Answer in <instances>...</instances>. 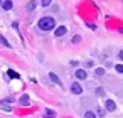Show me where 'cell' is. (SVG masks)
I'll return each instance as SVG.
<instances>
[{
    "label": "cell",
    "instance_id": "1",
    "mask_svg": "<svg viewBox=\"0 0 123 118\" xmlns=\"http://www.w3.org/2000/svg\"><path fill=\"white\" fill-rule=\"evenodd\" d=\"M54 27H56V20L52 17H42L39 20V29H42V31H51Z\"/></svg>",
    "mask_w": 123,
    "mask_h": 118
},
{
    "label": "cell",
    "instance_id": "2",
    "mask_svg": "<svg viewBox=\"0 0 123 118\" xmlns=\"http://www.w3.org/2000/svg\"><path fill=\"white\" fill-rule=\"evenodd\" d=\"M71 91H73L74 94H81V93H83V86H81L79 83H73V84H71Z\"/></svg>",
    "mask_w": 123,
    "mask_h": 118
},
{
    "label": "cell",
    "instance_id": "3",
    "mask_svg": "<svg viewBox=\"0 0 123 118\" xmlns=\"http://www.w3.org/2000/svg\"><path fill=\"white\" fill-rule=\"evenodd\" d=\"M105 106H106L108 111H115V108H116V105H115L113 99H106V101H105Z\"/></svg>",
    "mask_w": 123,
    "mask_h": 118
},
{
    "label": "cell",
    "instance_id": "4",
    "mask_svg": "<svg viewBox=\"0 0 123 118\" xmlns=\"http://www.w3.org/2000/svg\"><path fill=\"white\" fill-rule=\"evenodd\" d=\"M76 78H78V79H86L88 74H86L84 69H78V71H76Z\"/></svg>",
    "mask_w": 123,
    "mask_h": 118
},
{
    "label": "cell",
    "instance_id": "5",
    "mask_svg": "<svg viewBox=\"0 0 123 118\" xmlns=\"http://www.w3.org/2000/svg\"><path fill=\"white\" fill-rule=\"evenodd\" d=\"M66 32H68V31H66V27H64V25H61V27H57V29H56V36H57V37H62Z\"/></svg>",
    "mask_w": 123,
    "mask_h": 118
},
{
    "label": "cell",
    "instance_id": "6",
    "mask_svg": "<svg viewBox=\"0 0 123 118\" xmlns=\"http://www.w3.org/2000/svg\"><path fill=\"white\" fill-rule=\"evenodd\" d=\"M49 78H51V81H52V83H56V84H59V86H61V79L57 78V74H56V73H49Z\"/></svg>",
    "mask_w": 123,
    "mask_h": 118
},
{
    "label": "cell",
    "instance_id": "7",
    "mask_svg": "<svg viewBox=\"0 0 123 118\" xmlns=\"http://www.w3.org/2000/svg\"><path fill=\"white\" fill-rule=\"evenodd\" d=\"M12 7H14V4L10 2V0H7V2H2V9H4V10H10Z\"/></svg>",
    "mask_w": 123,
    "mask_h": 118
},
{
    "label": "cell",
    "instance_id": "8",
    "mask_svg": "<svg viewBox=\"0 0 123 118\" xmlns=\"http://www.w3.org/2000/svg\"><path fill=\"white\" fill-rule=\"evenodd\" d=\"M7 74H9V78H12V79H17V78H20V74H19V73H15L14 69H9V71H7Z\"/></svg>",
    "mask_w": 123,
    "mask_h": 118
},
{
    "label": "cell",
    "instance_id": "9",
    "mask_svg": "<svg viewBox=\"0 0 123 118\" xmlns=\"http://www.w3.org/2000/svg\"><path fill=\"white\" fill-rule=\"evenodd\" d=\"M29 103H31L29 96H27V94H24V96L20 98V105H22V106H29Z\"/></svg>",
    "mask_w": 123,
    "mask_h": 118
},
{
    "label": "cell",
    "instance_id": "10",
    "mask_svg": "<svg viewBox=\"0 0 123 118\" xmlns=\"http://www.w3.org/2000/svg\"><path fill=\"white\" fill-rule=\"evenodd\" d=\"M44 118H56V111H54V110H46Z\"/></svg>",
    "mask_w": 123,
    "mask_h": 118
},
{
    "label": "cell",
    "instance_id": "11",
    "mask_svg": "<svg viewBox=\"0 0 123 118\" xmlns=\"http://www.w3.org/2000/svg\"><path fill=\"white\" fill-rule=\"evenodd\" d=\"M94 76H96V78H101V76H105V69H103V68H96V71H94Z\"/></svg>",
    "mask_w": 123,
    "mask_h": 118
},
{
    "label": "cell",
    "instance_id": "12",
    "mask_svg": "<svg viewBox=\"0 0 123 118\" xmlns=\"http://www.w3.org/2000/svg\"><path fill=\"white\" fill-rule=\"evenodd\" d=\"M0 110H4V111H12V108H10L9 105H5V103H2V101H0Z\"/></svg>",
    "mask_w": 123,
    "mask_h": 118
},
{
    "label": "cell",
    "instance_id": "13",
    "mask_svg": "<svg viewBox=\"0 0 123 118\" xmlns=\"http://www.w3.org/2000/svg\"><path fill=\"white\" fill-rule=\"evenodd\" d=\"M0 42H2V44H4L5 47H10V44H9V41H7V39H5V37H4L2 34H0Z\"/></svg>",
    "mask_w": 123,
    "mask_h": 118
},
{
    "label": "cell",
    "instance_id": "14",
    "mask_svg": "<svg viewBox=\"0 0 123 118\" xmlns=\"http://www.w3.org/2000/svg\"><path fill=\"white\" fill-rule=\"evenodd\" d=\"M84 118H96V113H93V111H86V113H84Z\"/></svg>",
    "mask_w": 123,
    "mask_h": 118
},
{
    "label": "cell",
    "instance_id": "15",
    "mask_svg": "<svg viewBox=\"0 0 123 118\" xmlns=\"http://www.w3.org/2000/svg\"><path fill=\"white\" fill-rule=\"evenodd\" d=\"M36 9V2H29L27 4V10H34Z\"/></svg>",
    "mask_w": 123,
    "mask_h": 118
},
{
    "label": "cell",
    "instance_id": "16",
    "mask_svg": "<svg viewBox=\"0 0 123 118\" xmlns=\"http://www.w3.org/2000/svg\"><path fill=\"white\" fill-rule=\"evenodd\" d=\"M115 69H116L118 73H123V64H116V66H115Z\"/></svg>",
    "mask_w": 123,
    "mask_h": 118
},
{
    "label": "cell",
    "instance_id": "17",
    "mask_svg": "<svg viewBox=\"0 0 123 118\" xmlns=\"http://www.w3.org/2000/svg\"><path fill=\"white\" fill-rule=\"evenodd\" d=\"M51 5V0H42V7H49Z\"/></svg>",
    "mask_w": 123,
    "mask_h": 118
},
{
    "label": "cell",
    "instance_id": "18",
    "mask_svg": "<svg viewBox=\"0 0 123 118\" xmlns=\"http://www.w3.org/2000/svg\"><path fill=\"white\" fill-rule=\"evenodd\" d=\"M79 41H81L79 36H74V37H73V42H79Z\"/></svg>",
    "mask_w": 123,
    "mask_h": 118
},
{
    "label": "cell",
    "instance_id": "19",
    "mask_svg": "<svg viewBox=\"0 0 123 118\" xmlns=\"http://www.w3.org/2000/svg\"><path fill=\"white\" fill-rule=\"evenodd\" d=\"M98 116H105V111L101 108H98Z\"/></svg>",
    "mask_w": 123,
    "mask_h": 118
},
{
    "label": "cell",
    "instance_id": "20",
    "mask_svg": "<svg viewBox=\"0 0 123 118\" xmlns=\"http://www.w3.org/2000/svg\"><path fill=\"white\" fill-rule=\"evenodd\" d=\"M93 64H94V62H93V61H86V66H88V68H91V66H93Z\"/></svg>",
    "mask_w": 123,
    "mask_h": 118
},
{
    "label": "cell",
    "instance_id": "21",
    "mask_svg": "<svg viewBox=\"0 0 123 118\" xmlns=\"http://www.w3.org/2000/svg\"><path fill=\"white\" fill-rule=\"evenodd\" d=\"M118 57H120V59L123 61V51H120V52H118Z\"/></svg>",
    "mask_w": 123,
    "mask_h": 118
},
{
    "label": "cell",
    "instance_id": "22",
    "mask_svg": "<svg viewBox=\"0 0 123 118\" xmlns=\"http://www.w3.org/2000/svg\"><path fill=\"white\" fill-rule=\"evenodd\" d=\"M0 5H2V2H0Z\"/></svg>",
    "mask_w": 123,
    "mask_h": 118
}]
</instances>
